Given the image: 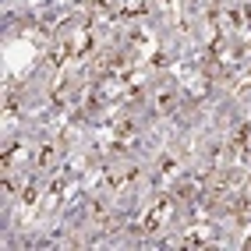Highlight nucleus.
Segmentation results:
<instances>
[{"label": "nucleus", "instance_id": "nucleus-1", "mask_svg": "<svg viewBox=\"0 0 251 251\" xmlns=\"http://www.w3.org/2000/svg\"><path fill=\"white\" fill-rule=\"evenodd\" d=\"M156 103H159V110H174V106H177V96H174V92H159Z\"/></svg>", "mask_w": 251, "mask_h": 251}]
</instances>
